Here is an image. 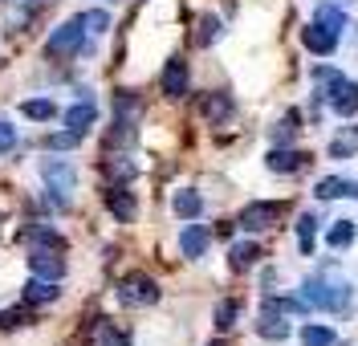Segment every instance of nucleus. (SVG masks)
<instances>
[{
    "label": "nucleus",
    "instance_id": "2",
    "mask_svg": "<svg viewBox=\"0 0 358 346\" xmlns=\"http://www.w3.org/2000/svg\"><path fill=\"white\" fill-rule=\"evenodd\" d=\"M82 41H86V24H82V17H73V21L53 29V37L45 41V53L62 62V57H73V53L82 49Z\"/></svg>",
    "mask_w": 358,
    "mask_h": 346
},
{
    "label": "nucleus",
    "instance_id": "6",
    "mask_svg": "<svg viewBox=\"0 0 358 346\" xmlns=\"http://www.w3.org/2000/svg\"><path fill=\"white\" fill-rule=\"evenodd\" d=\"M29 269H33V277L62 281V277H66V261H62V249H33V253H29Z\"/></svg>",
    "mask_w": 358,
    "mask_h": 346
},
{
    "label": "nucleus",
    "instance_id": "17",
    "mask_svg": "<svg viewBox=\"0 0 358 346\" xmlns=\"http://www.w3.org/2000/svg\"><path fill=\"white\" fill-rule=\"evenodd\" d=\"M313 196H317V200H346V196H355L358 200V184L342 180V175H326L322 184L313 187Z\"/></svg>",
    "mask_w": 358,
    "mask_h": 346
},
{
    "label": "nucleus",
    "instance_id": "33",
    "mask_svg": "<svg viewBox=\"0 0 358 346\" xmlns=\"http://www.w3.org/2000/svg\"><path fill=\"white\" fill-rule=\"evenodd\" d=\"M236 314H241L236 301H220V305H216V330H232V326H236Z\"/></svg>",
    "mask_w": 358,
    "mask_h": 346
},
{
    "label": "nucleus",
    "instance_id": "24",
    "mask_svg": "<svg viewBox=\"0 0 358 346\" xmlns=\"http://www.w3.org/2000/svg\"><path fill=\"white\" fill-rule=\"evenodd\" d=\"M297 131H301V115H297V110H289V115L273 127V143H277V147H285V143L297 135Z\"/></svg>",
    "mask_w": 358,
    "mask_h": 346
},
{
    "label": "nucleus",
    "instance_id": "38",
    "mask_svg": "<svg viewBox=\"0 0 358 346\" xmlns=\"http://www.w3.org/2000/svg\"><path fill=\"white\" fill-rule=\"evenodd\" d=\"M208 346H224V343H208Z\"/></svg>",
    "mask_w": 358,
    "mask_h": 346
},
{
    "label": "nucleus",
    "instance_id": "22",
    "mask_svg": "<svg viewBox=\"0 0 358 346\" xmlns=\"http://www.w3.org/2000/svg\"><path fill=\"white\" fill-rule=\"evenodd\" d=\"M94 346H131V334L118 330V326H110V322H98V330H94Z\"/></svg>",
    "mask_w": 358,
    "mask_h": 346
},
{
    "label": "nucleus",
    "instance_id": "5",
    "mask_svg": "<svg viewBox=\"0 0 358 346\" xmlns=\"http://www.w3.org/2000/svg\"><path fill=\"white\" fill-rule=\"evenodd\" d=\"M281 212H285V204H265V200H257V204H248L245 212L236 216V224L248 229V232H265L281 220Z\"/></svg>",
    "mask_w": 358,
    "mask_h": 346
},
{
    "label": "nucleus",
    "instance_id": "1",
    "mask_svg": "<svg viewBox=\"0 0 358 346\" xmlns=\"http://www.w3.org/2000/svg\"><path fill=\"white\" fill-rule=\"evenodd\" d=\"M301 298L310 301V305H317V310H342L350 301V281L330 277V273H313L301 285Z\"/></svg>",
    "mask_w": 358,
    "mask_h": 346
},
{
    "label": "nucleus",
    "instance_id": "31",
    "mask_svg": "<svg viewBox=\"0 0 358 346\" xmlns=\"http://www.w3.org/2000/svg\"><path fill=\"white\" fill-rule=\"evenodd\" d=\"M313 229H317V220L306 212V216L297 220V245H301V253H313Z\"/></svg>",
    "mask_w": 358,
    "mask_h": 346
},
{
    "label": "nucleus",
    "instance_id": "8",
    "mask_svg": "<svg viewBox=\"0 0 358 346\" xmlns=\"http://www.w3.org/2000/svg\"><path fill=\"white\" fill-rule=\"evenodd\" d=\"M306 163H310V155H306V151H289V147H273L265 155V167L277 171V175H293V171H301Z\"/></svg>",
    "mask_w": 358,
    "mask_h": 346
},
{
    "label": "nucleus",
    "instance_id": "14",
    "mask_svg": "<svg viewBox=\"0 0 358 346\" xmlns=\"http://www.w3.org/2000/svg\"><path fill=\"white\" fill-rule=\"evenodd\" d=\"M21 240L29 245V249H62V253H66V236H62V232H53V229H45V224L24 229Z\"/></svg>",
    "mask_w": 358,
    "mask_h": 346
},
{
    "label": "nucleus",
    "instance_id": "36",
    "mask_svg": "<svg viewBox=\"0 0 358 346\" xmlns=\"http://www.w3.org/2000/svg\"><path fill=\"white\" fill-rule=\"evenodd\" d=\"M355 138H342V143H334V147H330V155H355Z\"/></svg>",
    "mask_w": 358,
    "mask_h": 346
},
{
    "label": "nucleus",
    "instance_id": "23",
    "mask_svg": "<svg viewBox=\"0 0 358 346\" xmlns=\"http://www.w3.org/2000/svg\"><path fill=\"white\" fill-rule=\"evenodd\" d=\"M313 21L322 24V29H330V33H342V29H346V13H342V8H334V4H330V0H326V4H322V8H317V17H313Z\"/></svg>",
    "mask_w": 358,
    "mask_h": 346
},
{
    "label": "nucleus",
    "instance_id": "37",
    "mask_svg": "<svg viewBox=\"0 0 358 346\" xmlns=\"http://www.w3.org/2000/svg\"><path fill=\"white\" fill-rule=\"evenodd\" d=\"M24 4H45V0H24Z\"/></svg>",
    "mask_w": 358,
    "mask_h": 346
},
{
    "label": "nucleus",
    "instance_id": "15",
    "mask_svg": "<svg viewBox=\"0 0 358 346\" xmlns=\"http://www.w3.org/2000/svg\"><path fill=\"white\" fill-rule=\"evenodd\" d=\"M57 281H49V277H29L24 281V301L29 305H49V301H57Z\"/></svg>",
    "mask_w": 358,
    "mask_h": 346
},
{
    "label": "nucleus",
    "instance_id": "11",
    "mask_svg": "<svg viewBox=\"0 0 358 346\" xmlns=\"http://www.w3.org/2000/svg\"><path fill=\"white\" fill-rule=\"evenodd\" d=\"M301 45L310 49V53H317V57H330V53L338 49V37L330 33V29H322V24L313 21V24L301 29Z\"/></svg>",
    "mask_w": 358,
    "mask_h": 346
},
{
    "label": "nucleus",
    "instance_id": "7",
    "mask_svg": "<svg viewBox=\"0 0 358 346\" xmlns=\"http://www.w3.org/2000/svg\"><path fill=\"white\" fill-rule=\"evenodd\" d=\"M257 334H261L265 343H285V338H289V322H285V314H281V310H273V305H261Z\"/></svg>",
    "mask_w": 358,
    "mask_h": 346
},
{
    "label": "nucleus",
    "instance_id": "18",
    "mask_svg": "<svg viewBox=\"0 0 358 346\" xmlns=\"http://www.w3.org/2000/svg\"><path fill=\"white\" fill-rule=\"evenodd\" d=\"M261 261V245H252V240H241V245H232L228 249V265H232V273H245Z\"/></svg>",
    "mask_w": 358,
    "mask_h": 346
},
{
    "label": "nucleus",
    "instance_id": "12",
    "mask_svg": "<svg viewBox=\"0 0 358 346\" xmlns=\"http://www.w3.org/2000/svg\"><path fill=\"white\" fill-rule=\"evenodd\" d=\"M163 94L167 98H183L187 94V62L183 57H167V66H163Z\"/></svg>",
    "mask_w": 358,
    "mask_h": 346
},
{
    "label": "nucleus",
    "instance_id": "34",
    "mask_svg": "<svg viewBox=\"0 0 358 346\" xmlns=\"http://www.w3.org/2000/svg\"><path fill=\"white\" fill-rule=\"evenodd\" d=\"M78 143H82V135H78V131H62V135H49V138H45V147H49V151H69V147H78Z\"/></svg>",
    "mask_w": 358,
    "mask_h": 346
},
{
    "label": "nucleus",
    "instance_id": "10",
    "mask_svg": "<svg viewBox=\"0 0 358 346\" xmlns=\"http://www.w3.org/2000/svg\"><path fill=\"white\" fill-rule=\"evenodd\" d=\"M326 102H330V110H334V115H342V118L358 115V82H346V78H342L334 90H330V98H326Z\"/></svg>",
    "mask_w": 358,
    "mask_h": 346
},
{
    "label": "nucleus",
    "instance_id": "30",
    "mask_svg": "<svg viewBox=\"0 0 358 346\" xmlns=\"http://www.w3.org/2000/svg\"><path fill=\"white\" fill-rule=\"evenodd\" d=\"M216 37H220V17H212V13H208V17H200V29H196V45H212Z\"/></svg>",
    "mask_w": 358,
    "mask_h": 346
},
{
    "label": "nucleus",
    "instance_id": "32",
    "mask_svg": "<svg viewBox=\"0 0 358 346\" xmlns=\"http://www.w3.org/2000/svg\"><path fill=\"white\" fill-rule=\"evenodd\" d=\"M82 24H86V33H106V29H110V13L90 8V13H82Z\"/></svg>",
    "mask_w": 358,
    "mask_h": 346
},
{
    "label": "nucleus",
    "instance_id": "25",
    "mask_svg": "<svg viewBox=\"0 0 358 346\" xmlns=\"http://www.w3.org/2000/svg\"><path fill=\"white\" fill-rule=\"evenodd\" d=\"M355 240V220H334V229L326 232V245L330 249H346Z\"/></svg>",
    "mask_w": 358,
    "mask_h": 346
},
{
    "label": "nucleus",
    "instance_id": "27",
    "mask_svg": "<svg viewBox=\"0 0 358 346\" xmlns=\"http://www.w3.org/2000/svg\"><path fill=\"white\" fill-rule=\"evenodd\" d=\"M33 314H29V301L17 305V310H0V330H17V326H29Z\"/></svg>",
    "mask_w": 358,
    "mask_h": 346
},
{
    "label": "nucleus",
    "instance_id": "4",
    "mask_svg": "<svg viewBox=\"0 0 358 346\" xmlns=\"http://www.w3.org/2000/svg\"><path fill=\"white\" fill-rule=\"evenodd\" d=\"M41 180H45V187L53 192V200L66 204L69 192H73V184H78V171H73L66 159H45L41 163Z\"/></svg>",
    "mask_w": 358,
    "mask_h": 346
},
{
    "label": "nucleus",
    "instance_id": "9",
    "mask_svg": "<svg viewBox=\"0 0 358 346\" xmlns=\"http://www.w3.org/2000/svg\"><path fill=\"white\" fill-rule=\"evenodd\" d=\"M106 208H110L114 220H122V224H131L134 212H138V204H134V192H127L122 184H110V187H106Z\"/></svg>",
    "mask_w": 358,
    "mask_h": 346
},
{
    "label": "nucleus",
    "instance_id": "26",
    "mask_svg": "<svg viewBox=\"0 0 358 346\" xmlns=\"http://www.w3.org/2000/svg\"><path fill=\"white\" fill-rule=\"evenodd\" d=\"M24 118H33V122H45V118H57V106L49 102V98H33V102H21Z\"/></svg>",
    "mask_w": 358,
    "mask_h": 346
},
{
    "label": "nucleus",
    "instance_id": "13",
    "mask_svg": "<svg viewBox=\"0 0 358 346\" xmlns=\"http://www.w3.org/2000/svg\"><path fill=\"white\" fill-rule=\"evenodd\" d=\"M208 245H212V232L203 229V224H187L183 236H179V249H183V257H192V261H200L208 253Z\"/></svg>",
    "mask_w": 358,
    "mask_h": 346
},
{
    "label": "nucleus",
    "instance_id": "19",
    "mask_svg": "<svg viewBox=\"0 0 358 346\" xmlns=\"http://www.w3.org/2000/svg\"><path fill=\"white\" fill-rule=\"evenodd\" d=\"M200 110L208 122H224V118H232V94H203Z\"/></svg>",
    "mask_w": 358,
    "mask_h": 346
},
{
    "label": "nucleus",
    "instance_id": "3",
    "mask_svg": "<svg viewBox=\"0 0 358 346\" xmlns=\"http://www.w3.org/2000/svg\"><path fill=\"white\" fill-rule=\"evenodd\" d=\"M118 301H122V305H155V301H159L155 277H147V273H127L122 281H118Z\"/></svg>",
    "mask_w": 358,
    "mask_h": 346
},
{
    "label": "nucleus",
    "instance_id": "16",
    "mask_svg": "<svg viewBox=\"0 0 358 346\" xmlns=\"http://www.w3.org/2000/svg\"><path fill=\"white\" fill-rule=\"evenodd\" d=\"M94 118H98L94 98H82L78 106H69V110H66V127H69V131H78V135H86L90 127H94Z\"/></svg>",
    "mask_w": 358,
    "mask_h": 346
},
{
    "label": "nucleus",
    "instance_id": "21",
    "mask_svg": "<svg viewBox=\"0 0 358 346\" xmlns=\"http://www.w3.org/2000/svg\"><path fill=\"white\" fill-rule=\"evenodd\" d=\"M138 110H143V102H138L134 94H118V98H114V118H118L122 127H134Z\"/></svg>",
    "mask_w": 358,
    "mask_h": 346
},
{
    "label": "nucleus",
    "instance_id": "28",
    "mask_svg": "<svg viewBox=\"0 0 358 346\" xmlns=\"http://www.w3.org/2000/svg\"><path fill=\"white\" fill-rule=\"evenodd\" d=\"M301 346H334V330L330 326H306L301 330Z\"/></svg>",
    "mask_w": 358,
    "mask_h": 346
},
{
    "label": "nucleus",
    "instance_id": "35",
    "mask_svg": "<svg viewBox=\"0 0 358 346\" xmlns=\"http://www.w3.org/2000/svg\"><path fill=\"white\" fill-rule=\"evenodd\" d=\"M8 147H17V131L8 122H0V151H8Z\"/></svg>",
    "mask_w": 358,
    "mask_h": 346
},
{
    "label": "nucleus",
    "instance_id": "29",
    "mask_svg": "<svg viewBox=\"0 0 358 346\" xmlns=\"http://www.w3.org/2000/svg\"><path fill=\"white\" fill-rule=\"evenodd\" d=\"M313 82H317V98H330V90L342 82V73H338V69L317 66V69H313Z\"/></svg>",
    "mask_w": 358,
    "mask_h": 346
},
{
    "label": "nucleus",
    "instance_id": "20",
    "mask_svg": "<svg viewBox=\"0 0 358 346\" xmlns=\"http://www.w3.org/2000/svg\"><path fill=\"white\" fill-rule=\"evenodd\" d=\"M171 208H176V216H183V220H196V216L203 212V200H200V192L183 187V192H176V200H171Z\"/></svg>",
    "mask_w": 358,
    "mask_h": 346
}]
</instances>
